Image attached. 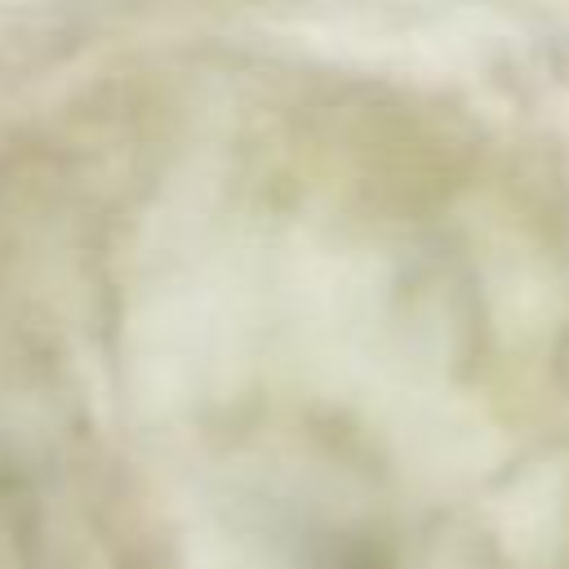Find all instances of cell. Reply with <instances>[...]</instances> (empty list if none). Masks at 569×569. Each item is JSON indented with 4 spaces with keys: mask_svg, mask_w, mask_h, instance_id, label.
Masks as SVG:
<instances>
[{
    "mask_svg": "<svg viewBox=\"0 0 569 569\" xmlns=\"http://www.w3.org/2000/svg\"><path fill=\"white\" fill-rule=\"evenodd\" d=\"M342 569H391V565H382L378 556H356V560H347Z\"/></svg>",
    "mask_w": 569,
    "mask_h": 569,
    "instance_id": "1",
    "label": "cell"
}]
</instances>
